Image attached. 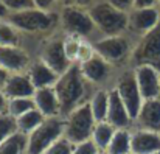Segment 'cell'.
Returning <instances> with one entry per match:
<instances>
[{
  "instance_id": "cell-5",
  "label": "cell",
  "mask_w": 160,
  "mask_h": 154,
  "mask_svg": "<svg viewBox=\"0 0 160 154\" xmlns=\"http://www.w3.org/2000/svg\"><path fill=\"white\" fill-rule=\"evenodd\" d=\"M20 33H54L58 30V14L38 8H28L17 13H9L6 17Z\"/></svg>"
},
{
  "instance_id": "cell-21",
  "label": "cell",
  "mask_w": 160,
  "mask_h": 154,
  "mask_svg": "<svg viewBox=\"0 0 160 154\" xmlns=\"http://www.w3.org/2000/svg\"><path fill=\"white\" fill-rule=\"evenodd\" d=\"M89 106L92 109L95 121H106L107 109H109V87L93 89L89 98Z\"/></svg>"
},
{
  "instance_id": "cell-14",
  "label": "cell",
  "mask_w": 160,
  "mask_h": 154,
  "mask_svg": "<svg viewBox=\"0 0 160 154\" xmlns=\"http://www.w3.org/2000/svg\"><path fill=\"white\" fill-rule=\"evenodd\" d=\"M31 62V56L22 47H0V67L8 73H23Z\"/></svg>"
},
{
  "instance_id": "cell-16",
  "label": "cell",
  "mask_w": 160,
  "mask_h": 154,
  "mask_svg": "<svg viewBox=\"0 0 160 154\" xmlns=\"http://www.w3.org/2000/svg\"><path fill=\"white\" fill-rule=\"evenodd\" d=\"M132 128L160 132V98L145 100Z\"/></svg>"
},
{
  "instance_id": "cell-19",
  "label": "cell",
  "mask_w": 160,
  "mask_h": 154,
  "mask_svg": "<svg viewBox=\"0 0 160 154\" xmlns=\"http://www.w3.org/2000/svg\"><path fill=\"white\" fill-rule=\"evenodd\" d=\"M34 107L47 118V117H62L61 114V104L58 100L54 87H44V89H36L33 95Z\"/></svg>"
},
{
  "instance_id": "cell-9",
  "label": "cell",
  "mask_w": 160,
  "mask_h": 154,
  "mask_svg": "<svg viewBox=\"0 0 160 154\" xmlns=\"http://www.w3.org/2000/svg\"><path fill=\"white\" fill-rule=\"evenodd\" d=\"M149 64L160 70V22L159 25L135 41L131 56V67Z\"/></svg>"
},
{
  "instance_id": "cell-2",
  "label": "cell",
  "mask_w": 160,
  "mask_h": 154,
  "mask_svg": "<svg viewBox=\"0 0 160 154\" xmlns=\"http://www.w3.org/2000/svg\"><path fill=\"white\" fill-rule=\"evenodd\" d=\"M89 14L97 28V38L100 36H120L126 34L129 28V13H124L107 0H98L89 8ZM95 38V39H97Z\"/></svg>"
},
{
  "instance_id": "cell-1",
  "label": "cell",
  "mask_w": 160,
  "mask_h": 154,
  "mask_svg": "<svg viewBox=\"0 0 160 154\" xmlns=\"http://www.w3.org/2000/svg\"><path fill=\"white\" fill-rule=\"evenodd\" d=\"M53 87L61 104L62 117L70 114L78 106L87 103L93 92V87L84 80L78 64H72L68 70L59 75Z\"/></svg>"
},
{
  "instance_id": "cell-20",
  "label": "cell",
  "mask_w": 160,
  "mask_h": 154,
  "mask_svg": "<svg viewBox=\"0 0 160 154\" xmlns=\"http://www.w3.org/2000/svg\"><path fill=\"white\" fill-rule=\"evenodd\" d=\"M27 75L30 81L33 83L34 89H44V87H52L58 81V73L53 72L45 62H42L39 58L33 61L27 70Z\"/></svg>"
},
{
  "instance_id": "cell-38",
  "label": "cell",
  "mask_w": 160,
  "mask_h": 154,
  "mask_svg": "<svg viewBox=\"0 0 160 154\" xmlns=\"http://www.w3.org/2000/svg\"><path fill=\"white\" fill-rule=\"evenodd\" d=\"M8 76H9V73H8L5 69H2V67H0V90L3 89V86H5V83H6Z\"/></svg>"
},
{
  "instance_id": "cell-7",
  "label": "cell",
  "mask_w": 160,
  "mask_h": 154,
  "mask_svg": "<svg viewBox=\"0 0 160 154\" xmlns=\"http://www.w3.org/2000/svg\"><path fill=\"white\" fill-rule=\"evenodd\" d=\"M61 137H64V117H47L27 136V154H42Z\"/></svg>"
},
{
  "instance_id": "cell-10",
  "label": "cell",
  "mask_w": 160,
  "mask_h": 154,
  "mask_svg": "<svg viewBox=\"0 0 160 154\" xmlns=\"http://www.w3.org/2000/svg\"><path fill=\"white\" fill-rule=\"evenodd\" d=\"M39 59L42 62H45L58 75H62L65 70H68L72 62L65 56V51H64V34L59 30L52 33L42 42L41 50H39Z\"/></svg>"
},
{
  "instance_id": "cell-4",
  "label": "cell",
  "mask_w": 160,
  "mask_h": 154,
  "mask_svg": "<svg viewBox=\"0 0 160 154\" xmlns=\"http://www.w3.org/2000/svg\"><path fill=\"white\" fill-rule=\"evenodd\" d=\"M56 14H58V30L61 33L90 41L97 38V28L89 14V9L75 8V6H61L58 8Z\"/></svg>"
},
{
  "instance_id": "cell-41",
  "label": "cell",
  "mask_w": 160,
  "mask_h": 154,
  "mask_svg": "<svg viewBox=\"0 0 160 154\" xmlns=\"http://www.w3.org/2000/svg\"><path fill=\"white\" fill-rule=\"evenodd\" d=\"M157 8H159V9H160V0H159V5H157Z\"/></svg>"
},
{
  "instance_id": "cell-42",
  "label": "cell",
  "mask_w": 160,
  "mask_h": 154,
  "mask_svg": "<svg viewBox=\"0 0 160 154\" xmlns=\"http://www.w3.org/2000/svg\"><path fill=\"white\" fill-rule=\"evenodd\" d=\"M154 154H160V150H159V151H156V153H154Z\"/></svg>"
},
{
  "instance_id": "cell-32",
  "label": "cell",
  "mask_w": 160,
  "mask_h": 154,
  "mask_svg": "<svg viewBox=\"0 0 160 154\" xmlns=\"http://www.w3.org/2000/svg\"><path fill=\"white\" fill-rule=\"evenodd\" d=\"M100 151L92 140H87V142H82V143H78V145H73V153L72 154H97Z\"/></svg>"
},
{
  "instance_id": "cell-8",
  "label": "cell",
  "mask_w": 160,
  "mask_h": 154,
  "mask_svg": "<svg viewBox=\"0 0 160 154\" xmlns=\"http://www.w3.org/2000/svg\"><path fill=\"white\" fill-rule=\"evenodd\" d=\"M113 89L117 90V94L120 95L121 101L124 103L132 121L137 118L142 104H143V97L140 94V89L137 86V80L134 75V69L132 67H126L123 69L113 80L112 83Z\"/></svg>"
},
{
  "instance_id": "cell-26",
  "label": "cell",
  "mask_w": 160,
  "mask_h": 154,
  "mask_svg": "<svg viewBox=\"0 0 160 154\" xmlns=\"http://www.w3.org/2000/svg\"><path fill=\"white\" fill-rule=\"evenodd\" d=\"M0 154H27V136L16 132L0 143Z\"/></svg>"
},
{
  "instance_id": "cell-27",
  "label": "cell",
  "mask_w": 160,
  "mask_h": 154,
  "mask_svg": "<svg viewBox=\"0 0 160 154\" xmlns=\"http://www.w3.org/2000/svg\"><path fill=\"white\" fill-rule=\"evenodd\" d=\"M34 109V101L33 98H11L8 100V110L6 114L17 118L20 115H23L25 112Z\"/></svg>"
},
{
  "instance_id": "cell-29",
  "label": "cell",
  "mask_w": 160,
  "mask_h": 154,
  "mask_svg": "<svg viewBox=\"0 0 160 154\" xmlns=\"http://www.w3.org/2000/svg\"><path fill=\"white\" fill-rule=\"evenodd\" d=\"M17 132V125H16V118L8 115V114H3L0 115V143L3 140H6L9 136L16 134Z\"/></svg>"
},
{
  "instance_id": "cell-18",
  "label": "cell",
  "mask_w": 160,
  "mask_h": 154,
  "mask_svg": "<svg viewBox=\"0 0 160 154\" xmlns=\"http://www.w3.org/2000/svg\"><path fill=\"white\" fill-rule=\"evenodd\" d=\"M2 92L6 95L8 100L11 98H33L36 89L30 81L27 72L23 73H9Z\"/></svg>"
},
{
  "instance_id": "cell-23",
  "label": "cell",
  "mask_w": 160,
  "mask_h": 154,
  "mask_svg": "<svg viewBox=\"0 0 160 154\" xmlns=\"http://www.w3.org/2000/svg\"><path fill=\"white\" fill-rule=\"evenodd\" d=\"M44 115L34 107L28 112H25L23 115L16 118V125H17V132L23 134V136H30L42 121H44Z\"/></svg>"
},
{
  "instance_id": "cell-34",
  "label": "cell",
  "mask_w": 160,
  "mask_h": 154,
  "mask_svg": "<svg viewBox=\"0 0 160 154\" xmlns=\"http://www.w3.org/2000/svg\"><path fill=\"white\" fill-rule=\"evenodd\" d=\"M33 5H34V8L47 11V13H56L59 8L58 0H33Z\"/></svg>"
},
{
  "instance_id": "cell-12",
  "label": "cell",
  "mask_w": 160,
  "mask_h": 154,
  "mask_svg": "<svg viewBox=\"0 0 160 154\" xmlns=\"http://www.w3.org/2000/svg\"><path fill=\"white\" fill-rule=\"evenodd\" d=\"M160 22L159 8H134L129 11V28L128 33L138 39L154 30Z\"/></svg>"
},
{
  "instance_id": "cell-43",
  "label": "cell",
  "mask_w": 160,
  "mask_h": 154,
  "mask_svg": "<svg viewBox=\"0 0 160 154\" xmlns=\"http://www.w3.org/2000/svg\"><path fill=\"white\" fill-rule=\"evenodd\" d=\"M129 154H134V153H129Z\"/></svg>"
},
{
  "instance_id": "cell-36",
  "label": "cell",
  "mask_w": 160,
  "mask_h": 154,
  "mask_svg": "<svg viewBox=\"0 0 160 154\" xmlns=\"http://www.w3.org/2000/svg\"><path fill=\"white\" fill-rule=\"evenodd\" d=\"M159 0H135L134 8H157Z\"/></svg>"
},
{
  "instance_id": "cell-35",
  "label": "cell",
  "mask_w": 160,
  "mask_h": 154,
  "mask_svg": "<svg viewBox=\"0 0 160 154\" xmlns=\"http://www.w3.org/2000/svg\"><path fill=\"white\" fill-rule=\"evenodd\" d=\"M107 2H109L110 5H113L115 8L124 11V13L132 11V9H134V3H135V0H107Z\"/></svg>"
},
{
  "instance_id": "cell-39",
  "label": "cell",
  "mask_w": 160,
  "mask_h": 154,
  "mask_svg": "<svg viewBox=\"0 0 160 154\" xmlns=\"http://www.w3.org/2000/svg\"><path fill=\"white\" fill-rule=\"evenodd\" d=\"M8 14H9V11L5 8V5H3V3H2V0H0V19L8 17Z\"/></svg>"
},
{
  "instance_id": "cell-30",
  "label": "cell",
  "mask_w": 160,
  "mask_h": 154,
  "mask_svg": "<svg viewBox=\"0 0 160 154\" xmlns=\"http://www.w3.org/2000/svg\"><path fill=\"white\" fill-rule=\"evenodd\" d=\"M72 153H73V145L65 137H61L58 142H54L52 146H48L42 154H72Z\"/></svg>"
},
{
  "instance_id": "cell-17",
  "label": "cell",
  "mask_w": 160,
  "mask_h": 154,
  "mask_svg": "<svg viewBox=\"0 0 160 154\" xmlns=\"http://www.w3.org/2000/svg\"><path fill=\"white\" fill-rule=\"evenodd\" d=\"M160 150V132L132 128L131 129V153L154 154Z\"/></svg>"
},
{
  "instance_id": "cell-37",
  "label": "cell",
  "mask_w": 160,
  "mask_h": 154,
  "mask_svg": "<svg viewBox=\"0 0 160 154\" xmlns=\"http://www.w3.org/2000/svg\"><path fill=\"white\" fill-rule=\"evenodd\" d=\"M6 110H8V98H6V95L0 90V115L6 114Z\"/></svg>"
},
{
  "instance_id": "cell-15",
  "label": "cell",
  "mask_w": 160,
  "mask_h": 154,
  "mask_svg": "<svg viewBox=\"0 0 160 154\" xmlns=\"http://www.w3.org/2000/svg\"><path fill=\"white\" fill-rule=\"evenodd\" d=\"M106 121L110 123L115 129H131L134 125L124 103L121 101L113 86L109 87V109H107Z\"/></svg>"
},
{
  "instance_id": "cell-25",
  "label": "cell",
  "mask_w": 160,
  "mask_h": 154,
  "mask_svg": "<svg viewBox=\"0 0 160 154\" xmlns=\"http://www.w3.org/2000/svg\"><path fill=\"white\" fill-rule=\"evenodd\" d=\"M132 129V128H131ZM131 129H115V134L107 146L109 154H129L131 153Z\"/></svg>"
},
{
  "instance_id": "cell-6",
  "label": "cell",
  "mask_w": 160,
  "mask_h": 154,
  "mask_svg": "<svg viewBox=\"0 0 160 154\" xmlns=\"http://www.w3.org/2000/svg\"><path fill=\"white\" fill-rule=\"evenodd\" d=\"M95 123L89 101L84 103L64 117V137L72 145L87 142L92 137Z\"/></svg>"
},
{
  "instance_id": "cell-31",
  "label": "cell",
  "mask_w": 160,
  "mask_h": 154,
  "mask_svg": "<svg viewBox=\"0 0 160 154\" xmlns=\"http://www.w3.org/2000/svg\"><path fill=\"white\" fill-rule=\"evenodd\" d=\"M2 3L9 13H17V11H23L28 8H34L33 0H2Z\"/></svg>"
},
{
  "instance_id": "cell-33",
  "label": "cell",
  "mask_w": 160,
  "mask_h": 154,
  "mask_svg": "<svg viewBox=\"0 0 160 154\" xmlns=\"http://www.w3.org/2000/svg\"><path fill=\"white\" fill-rule=\"evenodd\" d=\"M97 2L98 0H58L59 8L61 6H75V8H84V9H89Z\"/></svg>"
},
{
  "instance_id": "cell-13",
  "label": "cell",
  "mask_w": 160,
  "mask_h": 154,
  "mask_svg": "<svg viewBox=\"0 0 160 154\" xmlns=\"http://www.w3.org/2000/svg\"><path fill=\"white\" fill-rule=\"evenodd\" d=\"M134 75L137 80V86L140 89V94L145 100H152L160 98V70L154 65L149 64H142L135 65Z\"/></svg>"
},
{
  "instance_id": "cell-11",
  "label": "cell",
  "mask_w": 160,
  "mask_h": 154,
  "mask_svg": "<svg viewBox=\"0 0 160 154\" xmlns=\"http://www.w3.org/2000/svg\"><path fill=\"white\" fill-rule=\"evenodd\" d=\"M79 65V70L84 76V80L93 87V89H98V87H110L109 83L112 81V76H113V67L106 62L101 56L95 54L92 56L89 61L82 62V64H78Z\"/></svg>"
},
{
  "instance_id": "cell-28",
  "label": "cell",
  "mask_w": 160,
  "mask_h": 154,
  "mask_svg": "<svg viewBox=\"0 0 160 154\" xmlns=\"http://www.w3.org/2000/svg\"><path fill=\"white\" fill-rule=\"evenodd\" d=\"M81 39L82 38L64 34V51H65V56L68 58V61L72 64H76V58H78V51H79V45H81Z\"/></svg>"
},
{
  "instance_id": "cell-22",
  "label": "cell",
  "mask_w": 160,
  "mask_h": 154,
  "mask_svg": "<svg viewBox=\"0 0 160 154\" xmlns=\"http://www.w3.org/2000/svg\"><path fill=\"white\" fill-rule=\"evenodd\" d=\"M115 134V128L107 123V121H97L95 128L92 131V137L90 140L93 142V145L100 150V151H106L112 137Z\"/></svg>"
},
{
  "instance_id": "cell-3",
  "label": "cell",
  "mask_w": 160,
  "mask_h": 154,
  "mask_svg": "<svg viewBox=\"0 0 160 154\" xmlns=\"http://www.w3.org/2000/svg\"><path fill=\"white\" fill-rule=\"evenodd\" d=\"M135 41V38L126 33L120 36H100L92 42L95 53L109 62L113 69H126L131 67V56Z\"/></svg>"
},
{
  "instance_id": "cell-40",
  "label": "cell",
  "mask_w": 160,
  "mask_h": 154,
  "mask_svg": "<svg viewBox=\"0 0 160 154\" xmlns=\"http://www.w3.org/2000/svg\"><path fill=\"white\" fill-rule=\"evenodd\" d=\"M97 154H109V153H107V151H98Z\"/></svg>"
},
{
  "instance_id": "cell-24",
  "label": "cell",
  "mask_w": 160,
  "mask_h": 154,
  "mask_svg": "<svg viewBox=\"0 0 160 154\" xmlns=\"http://www.w3.org/2000/svg\"><path fill=\"white\" fill-rule=\"evenodd\" d=\"M22 33L5 17L0 19V47H20Z\"/></svg>"
}]
</instances>
